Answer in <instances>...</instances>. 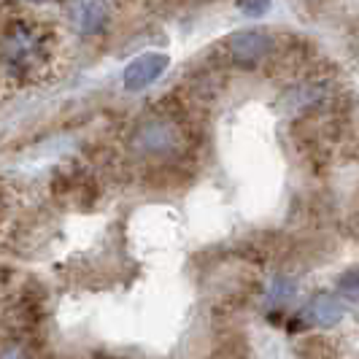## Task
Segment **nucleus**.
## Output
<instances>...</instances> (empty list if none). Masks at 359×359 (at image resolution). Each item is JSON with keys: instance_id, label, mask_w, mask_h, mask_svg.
I'll list each match as a JSON object with an SVG mask.
<instances>
[{"instance_id": "10", "label": "nucleus", "mask_w": 359, "mask_h": 359, "mask_svg": "<svg viewBox=\"0 0 359 359\" xmlns=\"http://www.w3.org/2000/svg\"><path fill=\"white\" fill-rule=\"evenodd\" d=\"M111 6H125V3H130V0H108Z\"/></svg>"}, {"instance_id": "7", "label": "nucleus", "mask_w": 359, "mask_h": 359, "mask_svg": "<svg viewBox=\"0 0 359 359\" xmlns=\"http://www.w3.org/2000/svg\"><path fill=\"white\" fill-rule=\"evenodd\" d=\"M292 292H294V281L287 278V276H276L273 278V284H270V303H284L292 297Z\"/></svg>"}, {"instance_id": "6", "label": "nucleus", "mask_w": 359, "mask_h": 359, "mask_svg": "<svg viewBox=\"0 0 359 359\" xmlns=\"http://www.w3.org/2000/svg\"><path fill=\"white\" fill-rule=\"evenodd\" d=\"M43 319V308L38 303L36 297H22L17 306L8 311V330L14 332V335H30V332H36L38 324Z\"/></svg>"}, {"instance_id": "1", "label": "nucleus", "mask_w": 359, "mask_h": 359, "mask_svg": "<svg viewBox=\"0 0 359 359\" xmlns=\"http://www.w3.org/2000/svg\"><path fill=\"white\" fill-rule=\"evenodd\" d=\"M127 146L138 160H176L187 149V130L176 116L151 114L133 127Z\"/></svg>"}, {"instance_id": "8", "label": "nucleus", "mask_w": 359, "mask_h": 359, "mask_svg": "<svg viewBox=\"0 0 359 359\" xmlns=\"http://www.w3.org/2000/svg\"><path fill=\"white\" fill-rule=\"evenodd\" d=\"M0 359H36V354L25 343H6L0 348Z\"/></svg>"}, {"instance_id": "9", "label": "nucleus", "mask_w": 359, "mask_h": 359, "mask_svg": "<svg viewBox=\"0 0 359 359\" xmlns=\"http://www.w3.org/2000/svg\"><path fill=\"white\" fill-rule=\"evenodd\" d=\"M238 6H241L243 14L259 17V14H265V11L270 8V0H238Z\"/></svg>"}, {"instance_id": "11", "label": "nucleus", "mask_w": 359, "mask_h": 359, "mask_svg": "<svg viewBox=\"0 0 359 359\" xmlns=\"http://www.w3.org/2000/svg\"><path fill=\"white\" fill-rule=\"evenodd\" d=\"M0 211H3V192H0Z\"/></svg>"}, {"instance_id": "4", "label": "nucleus", "mask_w": 359, "mask_h": 359, "mask_svg": "<svg viewBox=\"0 0 359 359\" xmlns=\"http://www.w3.org/2000/svg\"><path fill=\"white\" fill-rule=\"evenodd\" d=\"M165 71H168V57L165 54H144L125 68V90H146Z\"/></svg>"}, {"instance_id": "5", "label": "nucleus", "mask_w": 359, "mask_h": 359, "mask_svg": "<svg viewBox=\"0 0 359 359\" xmlns=\"http://www.w3.org/2000/svg\"><path fill=\"white\" fill-rule=\"evenodd\" d=\"M343 313H346V306L341 297H335L330 292H319L308 300L300 316H303V322L313 324V327H335L343 319Z\"/></svg>"}, {"instance_id": "3", "label": "nucleus", "mask_w": 359, "mask_h": 359, "mask_svg": "<svg viewBox=\"0 0 359 359\" xmlns=\"http://www.w3.org/2000/svg\"><path fill=\"white\" fill-rule=\"evenodd\" d=\"M219 52L224 54L230 62L252 65L257 60H262V57L276 52V38L262 33V30H243V33H235V36L224 38Z\"/></svg>"}, {"instance_id": "2", "label": "nucleus", "mask_w": 359, "mask_h": 359, "mask_svg": "<svg viewBox=\"0 0 359 359\" xmlns=\"http://www.w3.org/2000/svg\"><path fill=\"white\" fill-rule=\"evenodd\" d=\"M62 14H65V30L81 38H95L103 36L111 27L116 6H111L108 0H65Z\"/></svg>"}]
</instances>
